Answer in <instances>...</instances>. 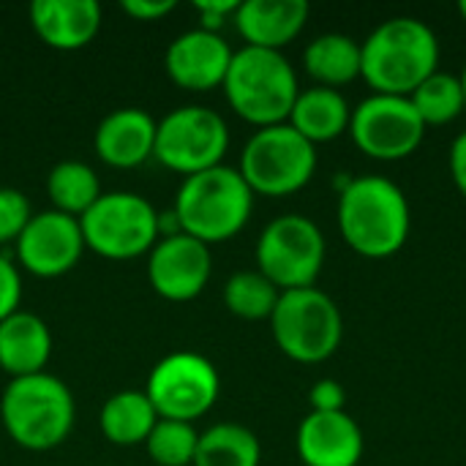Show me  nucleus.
<instances>
[{"label":"nucleus","instance_id":"nucleus-1","mask_svg":"<svg viewBox=\"0 0 466 466\" xmlns=\"http://www.w3.org/2000/svg\"><path fill=\"white\" fill-rule=\"evenodd\" d=\"M336 221L344 243L363 259L396 257L412 229V210L404 188L382 175L344 177L339 186Z\"/></svg>","mask_w":466,"mask_h":466},{"label":"nucleus","instance_id":"nucleus-2","mask_svg":"<svg viewBox=\"0 0 466 466\" xmlns=\"http://www.w3.org/2000/svg\"><path fill=\"white\" fill-rule=\"evenodd\" d=\"M440 71V38L418 16H390L360 41V79L371 93L412 96Z\"/></svg>","mask_w":466,"mask_h":466},{"label":"nucleus","instance_id":"nucleus-3","mask_svg":"<svg viewBox=\"0 0 466 466\" xmlns=\"http://www.w3.org/2000/svg\"><path fill=\"white\" fill-rule=\"evenodd\" d=\"M74 393L49 371L8 380L0 396V423L8 440L25 451L44 453L63 445L74 431Z\"/></svg>","mask_w":466,"mask_h":466},{"label":"nucleus","instance_id":"nucleus-4","mask_svg":"<svg viewBox=\"0 0 466 466\" xmlns=\"http://www.w3.org/2000/svg\"><path fill=\"white\" fill-rule=\"evenodd\" d=\"M172 213L180 232L202 240L205 246L227 243L246 229L254 213V191L238 167L218 164L199 175L183 177Z\"/></svg>","mask_w":466,"mask_h":466},{"label":"nucleus","instance_id":"nucleus-5","mask_svg":"<svg viewBox=\"0 0 466 466\" xmlns=\"http://www.w3.org/2000/svg\"><path fill=\"white\" fill-rule=\"evenodd\" d=\"M221 90L240 120L254 128H268L289 120L300 82L284 52L240 46L232 55Z\"/></svg>","mask_w":466,"mask_h":466},{"label":"nucleus","instance_id":"nucleus-6","mask_svg":"<svg viewBox=\"0 0 466 466\" xmlns=\"http://www.w3.org/2000/svg\"><path fill=\"white\" fill-rule=\"evenodd\" d=\"M268 322L276 347L303 366L330 360L344 341L341 309L319 287L281 292Z\"/></svg>","mask_w":466,"mask_h":466},{"label":"nucleus","instance_id":"nucleus-7","mask_svg":"<svg viewBox=\"0 0 466 466\" xmlns=\"http://www.w3.org/2000/svg\"><path fill=\"white\" fill-rule=\"evenodd\" d=\"M317 147L289 123L257 128L240 153L238 172L254 197H292L303 191L317 172Z\"/></svg>","mask_w":466,"mask_h":466},{"label":"nucleus","instance_id":"nucleus-8","mask_svg":"<svg viewBox=\"0 0 466 466\" xmlns=\"http://www.w3.org/2000/svg\"><path fill=\"white\" fill-rule=\"evenodd\" d=\"M79 227L85 248L109 262L147 257L158 243V210L134 191H104L79 218Z\"/></svg>","mask_w":466,"mask_h":466},{"label":"nucleus","instance_id":"nucleus-9","mask_svg":"<svg viewBox=\"0 0 466 466\" xmlns=\"http://www.w3.org/2000/svg\"><path fill=\"white\" fill-rule=\"evenodd\" d=\"M328 257V240L317 221L300 213H284L259 232L254 259L257 270L279 289L317 287Z\"/></svg>","mask_w":466,"mask_h":466},{"label":"nucleus","instance_id":"nucleus-10","mask_svg":"<svg viewBox=\"0 0 466 466\" xmlns=\"http://www.w3.org/2000/svg\"><path fill=\"white\" fill-rule=\"evenodd\" d=\"M229 150V126L227 120L202 104H186L167 112L156 128L153 158L183 177L199 175L224 164Z\"/></svg>","mask_w":466,"mask_h":466},{"label":"nucleus","instance_id":"nucleus-11","mask_svg":"<svg viewBox=\"0 0 466 466\" xmlns=\"http://www.w3.org/2000/svg\"><path fill=\"white\" fill-rule=\"evenodd\" d=\"M145 393L158 418L197 423L218 404L221 377L205 355L177 350L153 366Z\"/></svg>","mask_w":466,"mask_h":466},{"label":"nucleus","instance_id":"nucleus-12","mask_svg":"<svg viewBox=\"0 0 466 466\" xmlns=\"http://www.w3.org/2000/svg\"><path fill=\"white\" fill-rule=\"evenodd\" d=\"M426 131V123L407 96L371 93L358 106H352L347 134L363 156L393 164L410 158L423 145Z\"/></svg>","mask_w":466,"mask_h":466},{"label":"nucleus","instance_id":"nucleus-13","mask_svg":"<svg viewBox=\"0 0 466 466\" xmlns=\"http://www.w3.org/2000/svg\"><path fill=\"white\" fill-rule=\"evenodd\" d=\"M14 248L19 270H27L35 279H60L71 273L87 251L79 218L52 208L33 213Z\"/></svg>","mask_w":466,"mask_h":466},{"label":"nucleus","instance_id":"nucleus-14","mask_svg":"<svg viewBox=\"0 0 466 466\" xmlns=\"http://www.w3.org/2000/svg\"><path fill=\"white\" fill-rule=\"evenodd\" d=\"M213 276V254L202 240L177 232L158 238L147 254V281L153 292L172 303H188L205 292Z\"/></svg>","mask_w":466,"mask_h":466},{"label":"nucleus","instance_id":"nucleus-15","mask_svg":"<svg viewBox=\"0 0 466 466\" xmlns=\"http://www.w3.org/2000/svg\"><path fill=\"white\" fill-rule=\"evenodd\" d=\"M235 49L221 33L213 30H186L164 52L167 76L191 93H210L224 85Z\"/></svg>","mask_w":466,"mask_h":466},{"label":"nucleus","instance_id":"nucleus-16","mask_svg":"<svg viewBox=\"0 0 466 466\" xmlns=\"http://www.w3.org/2000/svg\"><path fill=\"white\" fill-rule=\"evenodd\" d=\"M295 451L306 466H358L366 437L360 423L344 412H309L295 434Z\"/></svg>","mask_w":466,"mask_h":466},{"label":"nucleus","instance_id":"nucleus-17","mask_svg":"<svg viewBox=\"0 0 466 466\" xmlns=\"http://www.w3.org/2000/svg\"><path fill=\"white\" fill-rule=\"evenodd\" d=\"M158 120L142 106H120L101 117L93 147L96 156L112 169H137L153 158Z\"/></svg>","mask_w":466,"mask_h":466},{"label":"nucleus","instance_id":"nucleus-18","mask_svg":"<svg viewBox=\"0 0 466 466\" xmlns=\"http://www.w3.org/2000/svg\"><path fill=\"white\" fill-rule=\"evenodd\" d=\"M311 5L306 0H246L232 22L246 46L284 52L306 27Z\"/></svg>","mask_w":466,"mask_h":466},{"label":"nucleus","instance_id":"nucleus-19","mask_svg":"<svg viewBox=\"0 0 466 466\" xmlns=\"http://www.w3.org/2000/svg\"><path fill=\"white\" fill-rule=\"evenodd\" d=\"M104 11L96 0H35L30 5L33 33L57 52H76L93 44Z\"/></svg>","mask_w":466,"mask_h":466},{"label":"nucleus","instance_id":"nucleus-20","mask_svg":"<svg viewBox=\"0 0 466 466\" xmlns=\"http://www.w3.org/2000/svg\"><path fill=\"white\" fill-rule=\"evenodd\" d=\"M52 358V330L33 314L19 309L0 322V371L11 380L46 371Z\"/></svg>","mask_w":466,"mask_h":466},{"label":"nucleus","instance_id":"nucleus-21","mask_svg":"<svg viewBox=\"0 0 466 466\" xmlns=\"http://www.w3.org/2000/svg\"><path fill=\"white\" fill-rule=\"evenodd\" d=\"M350 120H352V106L341 90L311 85L306 90L300 87L287 123L317 147L347 134Z\"/></svg>","mask_w":466,"mask_h":466},{"label":"nucleus","instance_id":"nucleus-22","mask_svg":"<svg viewBox=\"0 0 466 466\" xmlns=\"http://www.w3.org/2000/svg\"><path fill=\"white\" fill-rule=\"evenodd\" d=\"M303 68L317 87L352 85L360 79V41L347 33H322L306 44Z\"/></svg>","mask_w":466,"mask_h":466},{"label":"nucleus","instance_id":"nucleus-23","mask_svg":"<svg viewBox=\"0 0 466 466\" xmlns=\"http://www.w3.org/2000/svg\"><path fill=\"white\" fill-rule=\"evenodd\" d=\"M156 423L158 415L145 390H117L101 404L98 412L101 437L117 448L145 445Z\"/></svg>","mask_w":466,"mask_h":466},{"label":"nucleus","instance_id":"nucleus-24","mask_svg":"<svg viewBox=\"0 0 466 466\" xmlns=\"http://www.w3.org/2000/svg\"><path fill=\"white\" fill-rule=\"evenodd\" d=\"M101 194V180L96 169L85 161H57L46 175V197L52 202V210L57 213L82 218L98 202Z\"/></svg>","mask_w":466,"mask_h":466},{"label":"nucleus","instance_id":"nucleus-25","mask_svg":"<svg viewBox=\"0 0 466 466\" xmlns=\"http://www.w3.org/2000/svg\"><path fill=\"white\" fill-rule=\"evenodd\" d=\"M259 437L240 423H216L199 431L194 466H259Z\"/></svg>","mask_w":466,"mask_h":466},{"label":"nucleus","instance_id":"nucleus-26","mask_svg":"<svg viewBox=\"0 0 466 466\" xmlns=\"http://www.w3.org/2000/svg\"><path fill=\"white\" fill-rule=\"evenodd\" d=\"M410 101L420 115V120L426 123V128L456 123L466 112L461 76L448 71H434L423 85L412 90Z\"/></svg>","mask_w":466,"mask_h":466},{"label":"nucleus","instance_id":"nucleus-27","mask_svg":"<svg viewBox=\"0 0 466 466\" xmlns=\"http://www.w3.org/2000/svg\"><path fill=\"white\" fill-rule=\"evenodd\" d=\"M281 292L259 270H238L224 284V306L232 317L246 322L270 319Z\"/></svg>","mask_w":466,"mask_h":466},{"label":"nucleus","instance_id":"nucleus-28","mask_svg":"<svg viewBox=\"0 0 466 466\" xmlns=\"http://www.w3.org/2000/svg\"><path fill=\"white\" fill-rule=\"evenodd\" d=\"M197 442H199V431L194 429V423L158 418V423L153 426V431L145 442V451L153 464L191 466L194 456H197Z\"/></svg>","mask_w":466,"mask_h":466},{"label":"nucleus","instance_id":"nucleus-29","mask_svg":"<svg viewBox=\"0 0 466 466\" xmlns=\"http://www.w3.org/2000/svg\"><path fill=\"white\" fill-rule=\"evenodd\" d=\"M33 218L30 199L11 186H0V246L16 243L27 221Z\"/></svg>","mask_w":466,"mask_h":466},{"label":"nucleus","instance_id":"nucleus-30","mask_svg":"<svg viewBox=\"0 0 466 466\" xmlns=\"http://www.w3.org/2000/svg\"><path fill=\"white\" fill-rule=\"evenodd\" d=\"M22 270L14 259L0 254V322L19 311L22 306Z\"/></svg>","mask_w":466,"mask_h":466},{"label":"nucleus","instance_id":"nucleus-31","mask_svg":"<svg viewBox=\"0 0 466 466\" xmlns=\"http://www.w3.org/2000/svg\"><path fill=\"white\" fill-rule=\"evenodd\" d=\"M309 404H311V412H344V407H347L344 385L336 380L314 382L309 390Z\"/></svg>","mask_w":466,"mask_h":466},{"label":"nucleus","instance_id":"nucleus-32","mask_svg":"<svg viewBox=\"0 0 466 466\" xmlns=\"http://www.w3.org/2000/svg\"><path fill=\"white\" fill-rule=\"evenodd\" d=\"M238 5H240V0H199V3H194V11L199 16L202 30L218 33L227 22H232Z\"/></svg>","mask_w":466,"mask_h":466},{"label":"nucleus","instance_id":"nucleus-33","mask_svg":"<svg viewBox=\"0 0 466 466\" xmlns=\"http://www.w3.org/2000/svg\"><path fill=\"white\" fill-rule=\"evenodd\" d=\"M120 8L137 22H161L177 8V3L175 0H123Z\"/></svg>","mask_w":466,"mask_h":466},{"label":"nucleus","instance_id":"nucleus-34","mask_svg":"<svg viewBox=\"0 0 466 466\" xmlns=\"http://www.w3.org/2000/svg\"><path fill=\"white\" fill-rule=\"evenodd\" d=\"M448 169L453 177V186L459 188V194L466 199V131H461L448 153Z\"/></svg>","mask_w":466,"mask_h":466},{"label":"nucleus","instance_id":"nucleus-35","mask_svg":"<svg viewBox=\"0 0 466 466\" xmlns=\"http://www.w3.org/2000/svg\"><path fill=\"white\" fill-rule=\"evenodd\" d=\"M459 76H461V85H464V101H466V63H464V71H461ZM464 117H466V112H464Z\"/></svg>","mask_w":466,"mask_h":466},{"label":"nucleus","instance_id":"nucleus-36","mask_svg":"<svg viewBox=\"0 0 466 466\" xmlns=\"http://www.w3.org/2000/svg\"><path fill=\"white\" fill-rule=\"evenodd\" d=\"M459 14H461V19L466 22V0H461V3H459Z\"/></svg>","mask_w":466,"mask_h":466}]
</instances>
